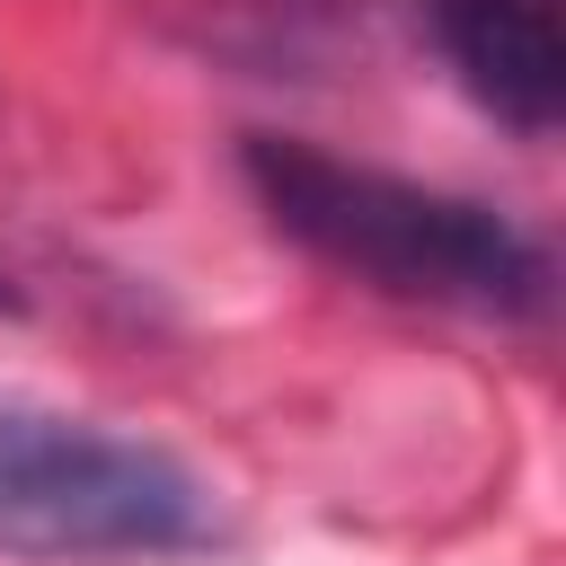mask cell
I'll return each instance as SVG.
<instances>
[{
  "label": "cell",
  "instance_id": "7a4b0ae2",
  "mask_svg": "<svg viewBox=\"0 0 566 566\" xmlns=\"http://www.w3.org/2000/svg\"><path fill=\"white\" fill-rule=\"evenodd\" d=\"M212 539V486L142 442L106 433L88 416L18 407L0 398V548L44 566L88 557H177Z\"/></svg>",
  "mask_w": 566,
  "mask_h": 566
},
{
  "label": "cell",
  "instance_id": "277c9868",
  "mask_svg": "<svg viewBox=\"0 0 566 566\" xmlns=\"http://www.w3.org/2000/svg\"><path fill=\"white\" fill-rule=\"evenodd\" d=\"M0 310H18V283H9V274H0Z\"/></svg>",
  "mask_w": 566,
  "mask_h": 566
},
{
  "label": "cell",
  "instance_id": "3957f363",
  "mask_svg": "<svg viewBox=\"0 0 566 566\" xmlns=\"http://www.w3.org/2000/svg\"><path fill=\"white\" fill-rule=\"evenodd\" d=\"M433 35L451 71L513 124L548 133L566 106V27L557 0H433Z\"/></svg>",
  "mask_w": 566,
  "mask_h": 566
},
{
  "label": "cell",
  "instance_id": "6da1fadb",
  "mask_svg": "<svg viewBox=\"0 0 566 566\" xmlns=\"http://www.w3.org/2000/svg\"><path fill=\"white\" fill-rule=\"evenodd\" d=\"M248 186L265 203V221L283 239H301L318 265L398 292V301H433V310H469V318H531L548 310V248L504 221L495 203L310 150V142H248Z\"/></svg>",
  "mask_w": 566,
  "mask_h": 566
}]
</instances>
